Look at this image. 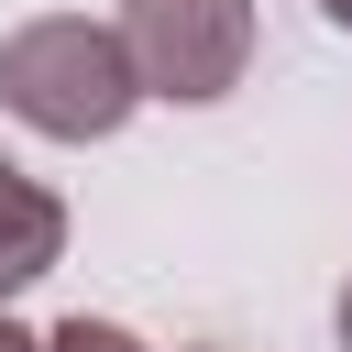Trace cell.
<instances>
[{"instance_id": "cell-1", "label": "cell", "mask_w": 352, "mask_h": 352, "mask_svg": "<svg viewBox=\"0 0 352 352\" xmlns=\"http://www.w3.org/2000/svg\"><path fill=\"white\" fill-rule=\"evenodd\" d=\"M0 110L44 143H110L143 110V77L121 55V22L88 11H44L22 33H0Z\"/></svg>"}, {"instance_id": "cell-2", "label": "cell", "mask_w": 352, "mask_h": 352, "mask_svg": "<svg viewBox=\"0 0 352 352\" xmlns=\"http://www.w3.org/2000/svg\"><path fill=\"white\" fill-rule=\"evenodd\" d=\"M121 55H132L143 99L209 110L253 66V0H121Z\"/></svg>"}, {"instance_id": "cell-3", "label": "cell", "mask_w": 352, "mask_h": 352, "mask_svg": "<svg viewBox=\"0 0 352 352\" xmlns=\"http://www.w3.org/2000/svg\"><path fill=\"white\" fill-rule=\"evenodd\" d=\"M55 264H66V198L0 154V297H22V286L55 275Z\"/></svg>"}, {"instance_id": "cell-4", "label": "cell", "mask_w": 352, "mask_h": 352, "mask_svg": "<svg viewBox=\"0 0 352 352\" xmlns=\"http://www.w3.org/2000/svg\"><path fill=\"white\" fill-rule=\"evenodd\" d=\"M44 352H154V341H132L121 319H55V330H44Z\"/></svg>"}, {"instance_id": "cell-5", "label": "cell", "mask_w": 352, "mask_h": 352, "mask_svg": "<svg viewBox=\"0 0 352 352\" xmlns=\"http://www.w3.org/2000/svg\"><path fill=\"white\" fill-rule=\"evenodd\" d=\"M330 330H341V352H352V275H341V308H330Z\"/></svg>"}, {"instance_id": "cell-6", "label": "cell", "mask_w": 352, "mask_h": 352, "mask_svg": "<svg viewBox=\"0 0 352 352\" xmlns=\"http://www.w3.org/2000/svg\"><path fill=\"white\" fill-rule=\"evenodd\" d=\"M0 352H44V330H11V319H0Z\"/></svg>"}, {"instance_id": "cell-7", "label": "cell", "mask_w": 352, "mask_h": 352, "mask_svg": "<svg viewBox=\"0 0 352 352\" xmlns=\"http://www.w3.org/2000/svg\"><path fill=\"white\" fill-rule=\"evenodd\" d=\"M319 22H330V33H352V0H319Z\"/></svg>"}]
</instances>
